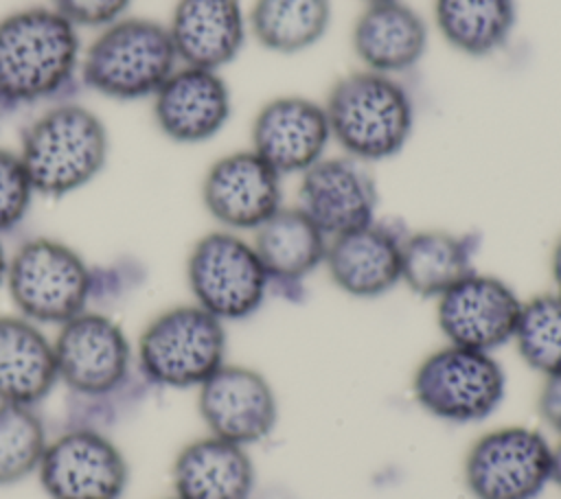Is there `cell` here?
Returning <instances> with one entry per match:
<instances>
[{"instance_id": "cell-21", "label": "cell", "mask_w": 561, "mask_h": 499, "mask_svg": "<svg viewBox=\"0 0 561 499\" xmlns=\"http://www.w3.org/2000/svg\"><path fill=\"white\" fill-rule=\"evenodd\" d=\"M171 481L180 499H250L256 468L248 446L206 433L175 453Z\"/></svg>"}, {"instance_id": "cell-34", "label": "cell", "mask_w": 561, "mask_h": 499, "mask_svg": "<svg viewBox=\"0 0 561 499\" xmlns=\"http://www.w3.org/2000/svg\"><path fill=\"white\" fill-rule=\"evenodd\" d=\"M7 265H9V254L0 241V287H4V278H7Z\"/></svg>"}, {"instance_id": "cell-5", "label": "cell", "mask_w": 561, "mask_h": 499, "mask_svg": "<svg viewBox=\"0 0 561 499\" xmlns=\"http://www.w3.org/2000/svg\"><path fill=\"white\" fill-rule=\"evenodd\" d=\"M226 355V324L195 302L156 313L134 344L138 374L171 390H197L228 361Z\"/></svg>"}, {"instance_id": "cell-8", "label": "cell", "mask_w": 561, "mask_h": 499, "mask_svg": "<svg viewBox=\"0 0 561 499\" xmlns=\"http://www.w3.org/2000/svg\"><path fill=\"white\" fill-rule=\"evenodd\" d=\"M184 276L191 302L224 324L254 315L272 291L252 239L224 228L202 234L191 245Z\"/></svg>"}, {"instance_id": "cell-26", "label": "cell", "mask_w": 561, "mask_h": 499, "mask_svg": "<svg viewBox=\"0 0 561 499\" xmlns=\"http://www.w3.org/2000/svg\"><path fill=\"white\" fill-rule=\"evenodd\" d=\"M331 26V0H254L248 28L259 46L276 55L313 48Z\"/></svg>"}, {"instance_id": "cell-36", "label": "cell", "mask_w": 561, "mask_h": 499, "mask_svg": "<svg viewBox=\"0 0 561 499\" xmlns=\"http://www.w3.org/2000/svg\"><path fill=\"white\" fill-rule=\"evenodd\" d=\"M164 499H180L178 495H171V497H164Z\"/></svg>"}, {"instance_id": "cell-19", "label": "cell", "mask_w": 561, "mask_h": 499, "mask_svg": "<svg viewBox=\"0 0 561 499\" xmlns=\"http://www.w3.org/2000/svg\"><path fill=\"white\" fill-rule=\"evenodd\" d=\"M167 28L180 66L219 72L239 57L250 33L239 0H178Z\"/></svg>"}, {"instance_id": "cell-13", "label": "cell", "mask_w": 561, "mask_h": 499, "mask_svg": "<svg viewBox=\"0 0 561 499\" xmlns=\"http://www.w3.org/2000/svg\"><path fill=\"white\" fill-rule=\"evenodd\" d=\"M195 392L206 433L250 449L276 429V392L267 376L250 365L226 361Z\"/></svg>"}, {"instance_id": "cell-18", "label": "cell", "mask_w": 561, "mask_h": 499, "mask_svg": "<svg viewBox=\"0 0 561 499\" xmlns=\"http://www.w3.org/2000/svg\"><path fill=\"white\" fill-rule=\"evenodd\" d=\"M403 234L379 219L329 239L324 269L331 282L357 300H375L401 285Z\"/></svg>"}, {"instance_id": "cell-15", "label": "cell", "mask_w": 561, "mask_h": 499, "mask_svg": "<svg viewBox=\"0 0 561 499\" xmlns=\"http://www.w3.org/2000/svg\"><path fill=\"white\" fill-rule=\"evenodd\" d=\"M331 144L322 101L280 94L265 101L250 125V149L278 175H302Z\"/></svg>"}, {"instance_id": "cell-3", "label": "cell", "mask_w": 561, "mask_h": 499, "mask_svg": "<svg viewBox=\"0 0 561 499\" xmlns=\"http://www.w3.org/2000/svg\"><path fill=\"white\" fill-rule=\"evenodd\" d=\"M107 151L110 138L101 116L81 103L64 101L26 125L18 155L35 195L66 197L103 171Z\"/></svg>"}, {"instance_id": "cell-11", "label": "cell", "mask_w": 561, "mask_h": 499, "mask_svg": "<svg viewBox=\"0 0 561 499\" xmlns=\"http://www.w3.org/2000/svg\"><path fill=\"white\" fill-rule=\"evenodd\" d=\"M35 475L48 499H121L129 464L105 431L75 425L48 438Z\"/></svg>"}, {"instance_id": "cell-25", "label": "cell", "mask_w": 561, "mask_h": 499, "mask_svg": "<svg viewBox=\"0 0 561 499\" xmlns=\"http://www.w3.org/2000/svg\"><path fill=\"white\" fill-rule=\"evenodd\" d=\"M434 24L456 53L491 57L515 31L517 0H434Z\"/></svg>"}, {"instance_id": "cell-7", "label": "cell", "mask_w": 561, "mask_h": 499, "mask_svg": "<svg viewBox=\"0 0 561 499\" xmlns=\"http://www.w3.org/2000/svg\"><path fill=\"white\" fill-rule=\"evenodd\" d=\"M412 396L436 420L482 422L500 409L506 396V372L493 352L445 344L416 365Z\"/></svg>"}, {"instance_id": "cell-10", "label": "cell", "mask_w": 561, "mask_h": 499, "mask_svg": "<svg viewBox=\"0 0 561 499\" xmlns=\"http://www.w3.org/2000/svg\"><path fill=\"white\" fill-rule=\"evenodd\" d=\"M462 479L473 499H537L552 481V444L526 425L484 431L465 455Z\"/></svg>"}, {"instance_id": "cell-2", "label": "cell", "mask_w": 561, "mask_h": 499, "mask_svg": "<svg viewBox=\"0 0 561 499\" xmlns=\"http://www.w3.org/2000/svg\"><path fill=\"white\" fill-rule=\"evenodd\" d=\"M322 105L331 142L368 166L399 155L414 131V101L399 77L357 68L329 88Z\"/></svg>"}, {"instance_id": "cell-14", "label": "cell", "mask_w": 561, "mask_h": 499, "mask_svg": "<svg viewBox=\"0 0 561 499\" xmlns=\"http://www.w3.org/2000/svg\"><path fill=\"white\" fill-rule=\"evenodd\" d=\"M199 197L217 228L252 234L283 206V175L250 147L230 151L206 169Z\"/></svg>"}, {"instance_id": "cell-24", "label": "cell", "mask_w": 561, "mask_h": 499, "mask_svg": "<svg viewBox=\"0 0 561 499\" xmlns=\"http://www.w3.org/2000/svg\"><path fill=\"white\" fill-rule=\"evenodd\" d=\"M478 239L440 228L403 234L401 285L425 300H436L469 276Z\"/></svg>"}, {"instance_id": "cell-22", "label": "cell", "mask_w": 561, "mask_h": 499, "mask_svg": "<svg viewBox=\"0 0 561 499\" xmlns=\"http://www.w3.org/2000/svg\"><path fill=\"white\" fill-rule=\"evenodd\" d=\"M252 245L272 289L289 293L324 267L329 236L296 204H283L252 232Z\"/></svg>"}, {"instance_id": "cell-32", "label": "cell", "mask_w": 561, "mask_h": 499, "mask_svg": "<svg viewBox=\"0 0 561 499\" xmlns=\"http://www.w3.org/2000/svg\"><path fill=\"white\" fill-rule=\"evenodd\" d=\"M550 280H552V289L561 293V234L550 250Z\"/></svg>"}, {"instance_id": "cell-33", "label": "cell", "mask_w": 561, "mask_h": 499, "mask_svg": "<svg viewBox=\"0 0 561 499\" xmlns=\"http://www.w3.org/2000/svg\"><path fill=\"white\" fill-rule=\"evenodd\" d=\"M561 490V438L557 444H552V481Z\"/></svg>"}, {"instance_id": "cell-4", "label": "cell", "mask_w": 561, "mask_h": 499, "mask_svg": "<svg viewBox=\"0 0 561 499\" xmlns=\"http://www.w3.org/2000/svg\"><path fill=\"white\" fill-rule=\"evenodd\" d=\"M180 66L167 24L151 18H127L99 28L83 48V83L114 101L151 98Z\"/></svg>"}, {"instance_id": "cell-6", "label": "cell", "mask_w": 561, "mask_h": 499, "mask_svg": "<svg viewBox=\"0 0 561 499\" xmlns=\"http://www.w3.org/2000/svg\"><path fill=\"white\" fill-rule=\"evenodd\" d=\"M4 289L15 313L39 326H61L90 309L94 274L72 245L35 236L9 254Z\"/></svg>"}, {"instance_id": "cell-16", "label": "cell", "mask_w": 561, "mask_h": 499, "mask_svg": "<svg viewBox=\"0 0 561 499\" xmlns=\"http://www.w3.org/2000/svg\"><path fill=\"white\" fill-rule=\"evenodd\" d=\"M296 206L329 236L377 219V184L368 164L348 155H324L298 175Z\"/></svg>"}, {"instance_id": "cell-23", "label": "cell", "mask_w": 561, "mask_h": 499, "mask_svg": "<svg viewBox=\"0 0 561 499\" xmlns=\"http://www.w3.org/2000/svg\"><path fill=\"white\" fill-rule=\"evenodd\" d=\"M55 385L53 337L20 313H0V403L37 407Z\"/></svg>"}, {"instance_id": "cell-31", "label": "cell", "mask_w": 561, "mask_h": 499, "mask_svg": "<svg viewBox=\"0 0 561 499\" xmlns=\"http://www.w3.org/2000/svg\"><path fill=\"white\" fill-rule=\"evenodd\" d=\"M537 414L541 422L561 438V374L543 379L537 394Z\"/></svg>"}, {"instance_id": "cell-27", "label": "cell", "mask_w": 561, "mask_h": 499, "mask_svg": "<svg viewBox=\"0 0 561 499\" xmlns=\"http://www.w3.org/2000/svg\"><path fill=\"white\" fill-rule=\"evenodd\" d=\"M522 361L541 379L561 374V293L550 289L522 300L511 341Z\"/></svg>"}, {"instance_id": "cell-17", "label": "cell", "mask_w": 561, "mask_h": 499, "mask_svg": "<svg viewBox=\"0 0 561 499\" xmlns=\"http://www.w3.org/2000/svg\"><path fill=\"white\" fill-rule=\"evenodd\" d=\"M151 114L171 142L202 144L228 125L232 92L219 70L178 66L151 96Z\"/></svg>"}, {"instance_id": "cell-28", "label": "cell", "mask_w": 561, "mask_h": 499, "mask_svg": "<svg viewBox=\"0 0 561 499\" xmlns=\"http://www.w3.org/2000/svg\"><path fill=\"white\" fill-rule=\"evenodd\" d=\"M46 444V425L35 407L0 403V488L35 475Z\"/></svg>"}, {"instance_id": "cell-29", "label": "cell", "mask_w": 561, "mask_h": 499, "mask_svg": "<svg viewBox=\"0 0 561 499\" xmlns=\"http://www.w3.org/2000/svg\"><path fill=\"white\" fill-rule=\"evenodd\" d=\"M35 188L18 151L0 147V234L13 230L28 212Z\"/></svg>"}, {"instance_id": "cell-20", "label": "cell", "mask_w": 561, "mask_h": 499, "mask_svg": "<svg viewBox=\"0 0 561 499\" xmlns=\"http://www.w3.org/2000/svg\"><path fill=\"white\" fill-rule=\"evenodd\" d=\"M430 31L423 15L403 0L364 4L351 28V48L362 68L401 77L425 55Z\"/></svg>"}, {"instance_id": "cell-30", "label": "cell", "mask_w": 561, "mask_h": 499, "mask_svg": "<svg viewBox=\"0 0 561 499\" xmlns=\"http://www.w3.org/2000/svg\"><path fill=\"white\" fill-rule=\"evenodd\" d=\"M129 2L131 0H53L50 7H55L77 28H103L121 20Z\"/></svg>"}, {"instance_id": "cell-1", "label": "cell", "mask_w": 561, "mask_h": 499, "mask_svg": "<svg viewBox=\"0 0 561 499\" xmlns=\"http://www.w3.org/2000/svg\"><path fill=\"white\" fill-rule=\"evenodd\" d=\"M79 28L55 7H26L0 18V103L35 105L79 74Z\"/></svg>"}, {"instance_id": "cell-35", "label": "cell", "mask_w": 561, "mask_h": 499, "mask_svg": "<svg viewBox=\"0 0 561 499\" xmlns=\"http://www.w3.org/2000/svg\"><path fill=\"white\" fill-rule=\"evenodd\" d=\"M364 4H375V2H388V0H362Z\"/></svg>"}, {"instance_id": "cell-9", "label": "cell", "mask_w": 561, "mask_h": 499, "mask_svg": "<svg viewBox=\"0 0 561 499\" xmlns=\"http://www.w3.org/2000/svg\"><path fill=\"white\" fill-rule=\"evenodd\" d=\"M57 379L79 401H105L129 381L134 344L107 313L85 309L57 326L53 337Z\"/></svg>"}, {"instance_id": "cell-12", "label": "cell", "mask_w": 561, "mask_h": 499, "mask_svg": "<svg viewBox=\"0 0 561 499\" xmlns=\"http://www.w3.org/2000/svg\"><path fill=\"white\" fill-rule=\"evenodd\" d=\"M434 302L445 344L495 352L513 341L522 298L504 278L473 269Z\"/></svg>"}]
</instances>
